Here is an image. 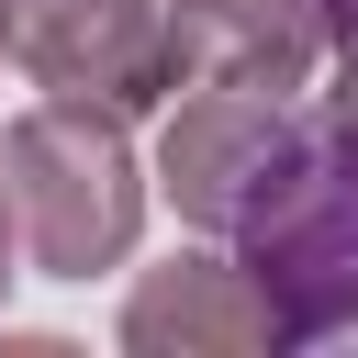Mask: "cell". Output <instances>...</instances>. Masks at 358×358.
<instances>
[{
    "mask_svg": "<svg viewBox=\"0 0 358 358\" xmlns=\"http://www.w3.org/2000/svg\"><path fill=\"white\" fill-rule=\"evenodd\" d=\"M0 190H11V235H22V257H34L45 280L112 268V257L134 246V213H145L134 145H123L112 101H90V90H56V101H34V112L11 123Z\"/></svg>",
    "mask_w": 358,
    "mask_h": 358,
    "instance_id": "cell-1",
    "label": "cell"
},
{
    "mask_svg": "<svg viewBox=\"0 0 358 358\" xmlns=\"http://www.w3.org/2000/svg\"><path fill=\"white\" fill-rule=\"evenodd\" d=\"M246 268L268 280L291 336L358 324V112H336V134H302L291 179L246 224Z\"/></svg>",
    "mask_w": 358,
    "mask_h": 358,
    "instance_id": "cell-2",
    "label": "cell"
},
{
    "mask_svg": "<svg viewBox=\"0 0 358 358\" xmlns=\"http://www.w3.org/2000/svg\"><path fill=\"white\" fill-rule=\"evenodd\" d=\"M291 157H302V123H291V101H268V90H190L179 123H168V145H157L168 201H179L201 235H246L257 201L291 179Z\"/></svg>",
    "mask_w": 358,
    "mask_h": 358,
    "instance_id": "cell-3",
    "label": "cell"
},
{
    "mask_svg": "<svg viewBox=\"0 0 358 358\" xmlns=\"http://www.w3.org/2000/svg\"><path fill=\"white\" fill-rule=\"evenodd\" d=\"M168 90H268L291 101L324 67V0H157Z\"/></svg>",
    "mask_w": 358,
    "mask_h": 358,
    "instance_id": "cell-4",
    "label": "cell"
},
{
    "mask_svg": "<svg viewBox=\"0 0 358 358\" xmlns=\"http://www.w3.org/2000/svg\"><path fill=\"white\" fill-rule=\"evenodd\" d=\"M123 336L134 347H291V324H280V302H268V280L246 257H179V268H157L134 291Z\"/></svg>",
    "mask_w": 358,
    "mask_h": 358,
    "instance_id": "cell-5",
    "label": "cell"
},
{
    "mask_svg": "<svg viewBox=\"0 0 358 358\" xmlns=\"http://www.w3.org/2000/svg\"><path fill=\"white\" fill-rule=\"evenodd\" d=\"M0 291H11V190H0Z\"/></svg>",
    "mask_w": 358,
    "mask_h": 358,
    "instance_id": "cell-6",
    "label": "cell"
}]
</instances>
